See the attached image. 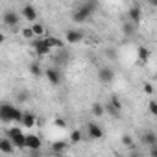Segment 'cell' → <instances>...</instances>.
<instances>
[{"label":"cell","instance_id":"484cf974","mask_svg":"<svg viewBox=\"0 0 157 157\" xmlns=\"http://www.w3.org/2000/svg\"><path fill=\"white\" fill-rule=\"evenodd\" d=\"M120 142H122L124 146H133V137L126 133V135H122V139H120Z\"/></svg>","mask_w":157,"mask_h":157},{"label":"cell","instance_id":"8fae6325","mask_svg":"<svg viewBox=\"0 0 157 157\" xmlns=\"http://www.w3.org/2000/svg\"><path fill=\"white\" fill-rule=\"evenodd\" d=\"M44 76L48 78V82H50L52 85H59V83H61V74H59L57 68H46V70H44Z\"/></svg>","mask_w":157,"mask_h":157},{"label":"cell","instance_id":"6da1fadb","mask_svg":"<svg viewBox=\"0 0 157 157\" xmlns=\"http://www.w3.org/2000/svg\"><path fill=\"white\" fill-rule=\"evenodd\" d=\"M22 117H24V111H21L17 105L8 104V102L0 104V120L2 122H19V124H22Z\"/></svg>","mask_w":157,"mask_h":157},{"label":"cell","instance_id":"ac0fdd59","mask_svg":"<svg viewBox=\"0 0 157 157\" xmlns=\"http://www.w3.org/2000/svg\"><path fill=\"white\" fill-rule=\"evenodd\" d=\"M44 41H46L52 48H63V41H61V39H57V37L48 35V37H44Z\"/></svg>","mask_w":157,"mask_h":157},{"label":"cell","instance_id":"277c9868","mask_svg":"<svg viewBox=\"0 0 157 157\" xmlns=\"http://www.w3.org/2000/svg\"><path fill=\"white\" fill-rule=\"evenodd\" d=\"M32 48L35 50V54H37L39 57L50 54V50H52V46L44 41V35H43V37H35V39H32Z\"/></svg>","mask_w":157,"mask_h":157},{"label":"cell","instance_id":"4dcf8cb0","mask_svg":"<svg viewBox=\"0 0 157 157\" xmlns=\"http://www.w3.org/2000/svg\"><path fill=\"white\" fill-rule=\"evenodd\" d=\"M115 54H117V52H115V48H109V50H107V57H109V59H115V57H117Z\"/></svg>","mask_w":157,"mask_h":157},{"label":"cell","instance_id":"52a82bcc","mask_svg":"<svg viewBox=\"0 0 157 157\" xmlns=\"http://www.w3.org/2000/svg\"><path fill=\"white\" fill-rule=\"evenodd\" d=\"M85 128H87V135H89V139H94V140H100V139H104V129H102L98 124H94V122H89Z\"/></svg>","mask_w":157,"mask_h":157},{"label":"cell","instance_id":"4316f807","mask_svg":"<svg viewBox=\"0 0 157 157\" xmlns=\"http://www.w3.org/2000/svg\"><path fill=\"white\" fill-rule=\"evenodd\" d=\"M70 140H72L74 144H76V142H80V140H82V133L78 131V129H76V131H72V133H70Z\"/></svg>","mask_w":157,"mask_h":157},{"label":"cell","instance_id":"ffe728a7","mask_svg":"<svg viewBox=\"0 0 157 157\" xmlns=\"http://www.w3.org/2000/svg\"><path fill=\"white\" fill-rule=\"evenodd\" d=\"M32 28H33V32H35L37 37H43L44 35V24L43 22H37L35 21V22H32Z\"/></svg>","mask_w":157,"mask_h":157},{"label":"cell","instance_id":"d6a6232c","mask_svg":"<svg viewBox=\"0 0 157 157\" xmlns=\"http://www.w3.org/2000/svg\"><path fill=\"white\" fill-rule=\"evenodd\" d=\"M150 153H151L153 157H157V144H155V146H151V150H150Z\"/></svg>","mask_w":157,"mask_h":157},{"label":"cell","instance_id":"2e32d148","mask_svg":"<svg viewBox=\"0 0 157 157\" xmlns=\"http://www.w3.org/2000/svg\"><path fill=\"white\" fill-rule=\"evenodd\" d=\"M137 26H139V24H135L133 21H128V22H124V24H122V32H124L128 37H131V35L137 32Z\"/></svg>","mask_w":157,"mask_h":157},{"label":"cell","instance_id":"5b68a950","mask_svg":"<svg viewBox=\"0 0 157 157\" xmlns=\"http://www.w3.org/2000/svg\"><path fill=\"white\" fill-rule=\"evenodd\" d=\"M2 22L8 28H17L21 22V17H19V13H15V10H6L2 15Z\"/></svg>","mask_w":157,"mask_h":157},{"label":"cell","instance_id":"9c48e42d","mask_svg":"<svg viewBox=\"0 0 157 157\" xmlns=\"http://www.w3.org/2000/svg\"><path fill=\"white\" fill-rule=\"evenodd\" d=\"M41 146H43L41 137H37V135H33V133H28V135H26V148H28L30 151L41 150Z\"/></svg>","mask_w":157,"mask_h":157},{"label":"cell","instance_id":"e0dca14e","mask_svg":"<svg viewBox=\"0 0 157 157\" xmlns=\"http://www.w3.org/2000/svg\"><path fill=\"white\" fill-rule=\"evenodd\" d=\"M128 17H129V21H133L135 24H139V22H140V8L133 6V8L128 11Z\"/></svg>","mask_w":157,"mask_h":157},{"label":"cell","instance_id":"836d02e7","mask_svg":"<svg viewBox=\"0 0 157 157\" xmlns=\"http://www.w3.org/2000/svg\"><path fill=\"white\" fill-rule=\"evenodd\" d=\"M148 4H151L153 8H157V0H148Z\"/></svg>","mask_w":157,"mask_h":157},{"label":"cell","instance_id":"603a6c76","mask_svg":"<svg viewBox=\"0 0 157 157\" xmlns=\"http://www.w3.org/2000/svg\"><path fill=\"white\" fill-rule=\"evenodd\" d=\"M67 150V142H54L52 144V151L54 153H63Z\"/></svg>","mask_w":157,"mask_h":157},{"label":"cell","instance_id":"44dd1931","mask_svg":"<svg viewBox=\"0 0 157 157\" xmlns=\"http://www.w3.org/2000/svg\"><path fill=\"white\" fill-rule=\"evenodd\" d=\"M22 37L30 41V39H35L37 35H35V32H33V28H32V26H26V28H22Z\"/></svg>","mask_w":157,"mask_h":157},{"label":"cell","instance_id":"ba28073f","mask_svg":"<svg viewBox=\"0 0 157 157\" xmlns=\"http://www.w3.org/2000/svg\"><path fill=\"white\" fill-rule=\"evenodd\" d=\"M15 144L10 137H4V139H0V153H6V155H13L15 153Z\"/></svg>","mask_w":157,"mask_h":157},{"label":"cell","instance_id":"4fadbf2b","mask_svg":"<svg viewBox=\"0 0 157 157\" xmlns=\"http://www.w3.org/2000/svg\"><path fill=\"white\" fill-rule=\"evenodd\" d=\"M140 140H142V144H148V146H155V144H157V135H155L151 129H148V131H144V133H142Z\"/></svg>","mask_w":157,"mask_h":157},{"label":"cell","instance_id":"7402d4cb","mask_svg":"<svg viewBox=\"0 0 157 157\" xmlns=\"http://www.w3.org/2000/svg\"><path fill=\"white\" fill-rule=\"evenodd\" d=\"M105 111H107V113H109L113 118H118V117H120V113H122V111H118V109H117L113 104H107V105H105Z\"/></svg>","mask_w":157,"mask_h":157},{"label":"cell","instance_id":"5bb4252c","mask_svg":"<svg viewBox=\"0 0 157 157\" xmlns=\"http://www.w3.org/2000/svg\"><path fill=\"white\" fill-rule=\"evenodd\" d=\"M35 113H30V111H24V117H22V126L24 128H33L35 126Z\"/></svg>","mask_w":157,"mask_h":157},{"label":"cell","instance_id":"d4e9b609","mask_svg":"<svg viewBox=\"0 0 157 157\" xmlns=\"http://www.w3.org/2000/svg\"><path fill=\"white\" fill-rule=\"evenodd\" d=\"M148 111H150L153 117H157V100H150V102H148Z\"/></svg>","mask_w":157,"mask_h":157},{"label":"cell","instance_id":"7a4b0ae2","mask_svg":"<svg viewBox=\"0 0 157 157\" xmlns=\"http://www.w3.org/2000/svg\"><path fill=\"white\" fill-rule=\"evenodd\" d=\"M96 11V0H85L72 11V21L74 22H85L91 19V15Z\"/></svg>","mask_w":157,"mask_h":157},{"label":"cell","instance_id":"30bf717a","mask_svg":"<svg viewBox=\"0 0 157 157\" xmlns=\"http://www.w3.org/2000/svg\"><path fill=\"white\" fill-rule=\"evenodd\" d=\"M82 39H83V33L80 30H68L65 33V41L68 44H78V43H82Z\"/></svg>","mask_w":157,"mask_h":157},{"label":"cell","instance_id":"8992f818","mask_svg":"<svg viewBox=\"0 0 157 157\" xmlns=\"http://www.w3.org/2000/svg\"><path fill=\"white\" fill-rule=\"evenodd\" d=\"M98 80H100L102 83H105V85L113 83V80H115V70H113L111 67H102V68H98Z\"/></svg>","mask_w":157,"mask_h":157},{"label":"cell","instance_id":"d6986e66","mask_svg":"<svg viewBox=\"0 0 157 157\" xmlns=\"http://www.w3.org/2000/svg\"><path fill=\"white\" fill-rule=\"evenodd\" d=\"M104 111H105V105H102L100 102H94V104H93V107H91V113H93L94 117H102V115H104Z\"/></svg>","mask_w":157,"mask_h":157},{"label":"cell","instance_id":"7c38bea8","mask_svg":"<svg viewBox=\"0 0 157 157\" xmlns=\"http://www.w3.org/2000/svg\"><path fill=\"white\" fill-rule=\"evenodd\" d=\"M22 17H24L28 22H35V21H37V11H35V8L30 6V4H26V6L22 8Z\"/></svg>","mask_w":157,"mask_h":157},{"label":"cell","instance_id":"f546056e","mask_svg":"<svg viewBox=\"0 0 157 157\" xmlns=\"http://www.w3.org/2000/svg\"><path fill=\"white\" fill-rule=\"evenodd\" d=\"M56 126H57V128H65V126H67V122H65L63 118H56Z\"/></svg>","mask_w":157,"mask_h":157},{"label":"cell","instance_id":"1f68e13d","mask_svg":"<svg viewBox=\"0 0 157 157\" xmlns=\"http://www.w3.org/2000/svg\"><path fill=\"white\" fill-rule=\"evenodd\" d=\"M19 100H21V102L28 100V93H21V94H19Z\"/></svg>","mask_w":157,"mask_h":157},{"label":"cell","instance_id":"f1b7e54d","mask_svg":"<svg viewBox=\"0 0 157 157\" xmlns=\"http://www.w3.org/2000/svg\"><path fill=\"white\" fill-rule=\"evenodd\" d=\"M142 91H144L146 94H151V93H153V87H151V83H144V85H142Z\"/></svg>","mask_w":157,"mask_h":157},{"label":"cell","instance_id":"83f0119b","mask_svg":"<svg viewBox=\"0 0 157 157\" xmlns=\"http://www.w3.org/2000/svg\"><path fill=\"white\" fill-rule=\"evenodd\" d=\"M109 104H113V105H115V107H117L118 111H122V102H120V100H118L117 96H111V100H109Z\"/></svg>","mask_w":157,"mask_h":157},{"label":"cell","instance_id":"3957f363","mask_svg":"<svg viewBox=\"0 0 157 157\" xmlns=\"http://www.w3.org/2000/svg\"><path fill=\"white\" fill-rule=\"evenodd\" d=\"M6 135L13 140V144L17 146V148H26V135L22 133V129L21 128H10L8 131H6Z\"/></svg>","mask_w":157,"mask_h":157},{"label":"cell","instance_id":"cb8c5ba5","mask_svg":"<svg viewBox=\"0 0 157 157\" xmlns=\"http://www.w3.org/2000/svg\"><path fill=\"white\" fill-rule=\"evenodd\" d=\"M30 72L35 76V78H39V76H43V70H41V67H39V63H30Z\"/></svg>","mask_w":157,"mask_h":157},{"label":"cell","instance_id":"9a60e30c","mask_svg":"<svg viewBox=\"0 0 157 157\" xmlns=\"http://www.w3.org/2000/svg\"><path fill=\"white\" fill-rule=\"evenodd\" d=\"M137 56H139V63L144 65V63H148V59H150V50H148L146 46H139V48H137Z\"/></svg>","mask_w":157,"mask_h":157}]
</instances>
